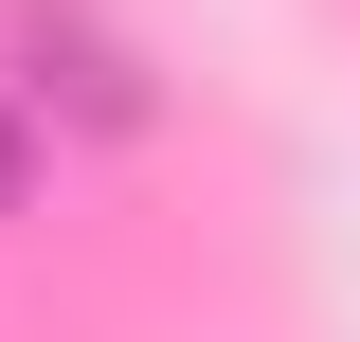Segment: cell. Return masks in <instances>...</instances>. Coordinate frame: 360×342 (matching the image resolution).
I'll return each mask as SVG.
<instances>
[{"label": "cell", "mask_w": 360, "mask_h": 342, "mask_svg": "<svg viewBox=\"0 0 360 342\" xmlns=\"http://www.w3.org/2000/svg\"><path fill=\"white\" fill-rule=\"evenodd\" d=\"M0 198H18V144H0Z\"/></svg>", "instance_id": "obj_1"}]
</instances>
